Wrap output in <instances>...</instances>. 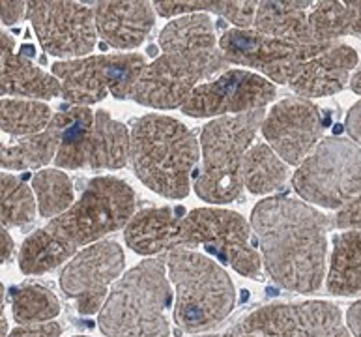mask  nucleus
<instances>
[{"label":"nucleus","mask_w":361,"mask_h":337,"mask_svg":"<svg viewBox=\"0 0 361 337\" xmlns=\"http://www.w3.org/2000/svg\"><path fill=\"white\" fill-rule=\"evenodd\" d=\"M8 333V321H6L4 311H2V317H0V337H6Z\"/></svg>","instance_id":"obj_42"},{"label":"nucleus","mask_w":361,"mask_h":337,"mask_svg":"<svg viewBox=\"0 0 361 337\" xmlns=\"http://www.w3.org/2000/svg\"><path fill=\"white\" fill-rule=\"evenodd\" d=\"M346 322H348V330L352 336L361 337V300L350 305V310L346 313Z\"/></svg>","instance_id":"obj_38"},{"label":"nucleus","mask_w":361,"mask_h":337,"mask_svg":"<svg viewBox=\"0 0 361 337\" xmlns=\"http://www.w3.org/2000/svg\"><path fill=\"white\" fill-rule=\"evenodd\" d=\"M260 130L286 165H302L322 139L326 120L311 99L286 98L271 107Z\"/></svg>","instance_id":"obj_16"},{"label":"nucleus","mask_w":361,"mask_h":337,"mask_svg":"<svg viewBox=\"0 0 361 337\" xmlns=\"http://www.w3.org/2000/svg\"><path fill=\"white\" fill-rule=\"evenodd\" d=\"M154 8L159 16H191V13H204L217 10V2H202V0H188V2H154Z\"/></svg>","instance_id":"obj_33"},{"label":"nucleus","mask_w":361,"mask_h":337,"mask_svg":"<svg viewBox=\"0 0 361 337\" xmlns=\"http://www.w3.org/2000/svg\"><path fill=\"white\" fill-rule=\"evenodd\" d=\"M199 141L188 125L165 114H146L131 128L130 161L137 178L167 199H183L199 165Z\"/></svg>","instance_id":"obj_2"},{"label":"nucleus","mask_w":361,"mask_h":337,"mask_svg":"<svg viewBox=\"0 0 361 337\" xmlns=\"http://www.w3.org/2000/svg\"><path fill=\"white\" fill-rule=\"evenodd\" d=\"M11 313L19 324H38L53 321L60 313L56 294L42 283H23L10 290Z\"/></svg>","instance_id":"obj_28"},{"label":"nucleus","mask_w":361,"mask_h":337,"mask_svg":"<svg viewBox=\"0 0 361 337\" xmlns=\"http://www.w3.org/2000/svg\"><path fill=\"white\" fill-rule=\"evenodd\" d=\"M303 201L341 208L361 195V147L345 137H326L292 176Z\"/></svg>","instance_id":"obj_7"},{"label":"nucleus","mask_w":361,"mask_h":337,"mask_svg":"<svg viewBox=\"0 0 361 337\" xmlns=\"http://www.w3.org/2000/svg\"><path fill=\"white\" fill-rule=\"evenodd\" d=\"M62 326L59 322H38V324H23L17 326L8 337H60Z\"/></svg>","instance_id":"obj_35"},{"label":"nucleus","mask_w":361,"mask_h":337,"mask_svg":"<svg viewBox=\"0 0 361 337\" xmlns=\"http://www.w3.org/2000/svg\"><path fill=\"white\" fill-rule=\"evenodd\" d=\"M357 66V53L345 44L334 45L300 68L288 87L298 98H326L341 92L350 82V73Z\"/></svg>","instance_id":"obj_17"},{"label":"nucleus","mask_w":361,"mask_h":337,"mask_svg":"<svg viewBox=\"0 0 361 337\" xmlns=\"http://www.w3.org/2000/svg\"><path fill=\"white\" fill-rule=\"evenodd\" d=\"M2 228L23 227L36 218V204L32 190L13 174L2 173Z\"/></svg>","instance_id":"obj_31"},{"label":"nucleus","mask_w":361,"mask_h":337,"mask_svg":"<svg viewBox=\"0 0 361 337\" xmlns=\"http://www.w3.org/2000/svg\"><path fill=\"white\" fill-rule=\"evenodd\" d=\"M27 19L45 53L64 60L85 59L99 38L94 10L79 2H28Z\"/></svg>","instance_id":"obj_12"},{"label":"nucleus","mask_w":361,"mask_h":337,"mask_svg":"<svg viewBox=\"0 0 361 337\" xmlns=\"http://www.w3.org/2000/svg\"><path fill=\"white\" fill-rule=\"evenodd\" d=\"M199 337H219V336H216V333H214V336H199Z\"/></svg>","instance_id":"obj_43"},{"label":"nucleus","mask_w":361,"mask_h":337,"mask_svg":"<svg viewBox=\"0 0 361 337\" xmlns=\"http://www.w3.org/2000/svg\"><path fill=\"white\" fill-rule=\"evenodd\" d=\"M313 2H260L255 30L271 38L294 42V44L311 45L307 28V8Z\"/></svg>","instance_id":"obj_22"},{"label":"nucleus","mask_w":361,"mask_h":337,"mask_svg":"<svg viewBox=\"0 0 361 337\" xmlns=\"http://www.w3.org/2000/svg\"><path fill=\"white\" fill-rule=\"evenodd\" d=\"M75 250L53 234L47 227L34 231L21 245L19 266L27 276H39L51 272L66 261H70Z\"/></svg>","instance_id":"obj_27"},{"label":"nucleus","mask_w":361,"mask_h":337,"mask_svg":"<svg viewBox=\"0 0 361 337\" xmlns=\"http://www.w3.org/2000/svg\"><path fill=\"white\" fill-rule=\"evenodd\" d=\"M183 218L185 212L180 207L142 208L124 228L126 244L145 257L182 250Z\"/></svg>","instance_id":"obj_18"},{"label":"nucleus","mask_w":361,"mask_h":337,"mask_svg":"<svg viewBox=\"0 0 361 337\" xmlns=\"http://www.w3.org/2000/svg\"><path fill=\"white\" fill-rule=\"evenodd\" d=\"M223 337H259V336H255V333H249V332H243L242 328L236 324V326L231 328V330H228V332H226Z\"/></svg>","instance_id":"obj_41"},{"label":"nucleus","mask_w":361,"mask_h":337,"mask_svg":"<svg viewBox=\"0 0 361 337\" xmlns=\"http://www.w3.org/2000/svg\"><path fill=\"white\" fill-rule=\"evenodd\" d=\"M32 188L42 218H59L75 202L70 176L60 168H42L34 174Z\"/></svg>","instance_id":"obj_30"},{"label":"nucleus","mask_w":361,"mask_h":337,"mask_svg":"<svg viewBox=\"0 0 361 337\" xmlns=\"http://www.w3.org/2000/svg\"><path fill=\"white\" fill-rule=\"evenodd\" d=\"M274 82L266 77L245 70H226L200 85L189 99L183 104L182 113L193 118L208 116H228V114H245L264 109L274 102Z\"/></svg>","instance_id":"obj_14"},{"label":"nucleus","mask_w":361,"mask_h":337,"mask_svg":"<svg viewBox=\"0 0 361 337\" xmlns=\"http://www.w3.org/2000/svg\"><path fill=\"white\" fill-rule=\"evenodd\" d=\"M264 116V109H260L221 116L202 128V167L195 180V191L202 201L223 204L242 195L243 159L259 128H262Z\"/></svg>","instance_id":"obj_5"},{"label":"nucleus","mask_w":361,"mask_h":337,"mask_svg":"<svg viewBox=\"0 0 361 337\" xmlns=\"http://www.w3.org/2000/svg\"><path fill=\"white\" fill-rule=\"evenodd\" d=\"M262 264L277 285L294 293H317L326 278L331 219L290 197H270L251 212Z\"/></svg>","instance_id":"obj_1"},{"label":"nucleus","mask_w":361,"mask_h":337,"mask_svg":"<svg viewBox=\"0 0 361 337\" xmlns=\"http://www.w3.org/2000/svg\"><path fill=\"white\" fill-rule=\"evenodd\" d=\"M311 45H335L345 36H361L360 2H318L307 16Z\"/></svg>","instance_id":"obj_21"},{"label":"nucleus","mask_w":361,"mask_h":337,"mask_svg":"<svg viewBox=\"0 0 361 337\" xmlns=\"http://www.w3.org/2000/svg\"><path fill=\"white\" fill-rule=\"evenodd\" d=\"M159 47L165 55L216 51V28L208 13H191L174 19L159 34Z\"/></svg>","instance_id":"obj_25"},{"label":"nucleus","mask_w":361,"mask_h":337,"mask_svg":"<svg viewBox=\"0 0 361 337\" xmlns=\"http://www.w3.org/2000/svg\"><path fill=\"white\" fill-rule=\"evenodd\" d=\"M75 337H88V336H75Z\"/></svg>","instance_id":"obj_44"},{"label":"nucleus","mask_w":361,"mask_h":337,"mask_svg":"<svg viewBox=\"0 0 361 337\" xmlns=\"http://www.w3.org/2000/svg\"><path fill=\"white\" fill-rule=\"evenodd\" d=\"M163 259L176 288V326L188 333L210 332L219 326L236 304L228 274L214 259L193 250L169 251Z\"/></svg>","instance_id":"obj_4"},{"label":"nucleus","mask_w":361,"mask_h":337,"mask_svg":"<svg viewBox=\"0 0 361 337\" xmlns=\"http://www.w3.org/2000/svg\"><path fill=\"white\" fill-rule=\"evenodd\" d=\"M62 142V118L54 114L47 130L36 135L23 137L13 145L2 147V168L6 171H30L54 161Z\"/></svg>","instance_id":"obj_23"},{"label":"nucleus","mask_w":361,"mask_h":337,"mask_svg":"<svg viewBox=\"0 0 361 337\" xmlns=\"http://www.w3.org/2000/svg\"><path fill=\"white\" fill-rule=\"evenodd\" d=\"M226 68L221 49L157 56L140 73L130 98L154 109H182L199 82L212 81Z\"/></svg>","instance_id":"obj_8"},{"label":"nucleus","mask_w":361,"mask_h":337,"mask_svg":"<svg viewBox=\"0 0 361 337\" xmlns=\"http://www.w3.org/2000/svg\"><path fill=\"white\" fill-rule=\"evenodd\" d=\"M94 17L99 38L114 49H135L154 27L150 2H96Z\"/></svg>","instance_id":"obj_19"},{"label":"nucleus","mask_w":361,"mask_h":337,"mask_svg":"<svg viewBox=\"0 0 361 337\" xmlns=\"http://www.w3.org/2000/svg\"><path fill=\"white\" fill-rule=\"evenodd\" d=\"M350 88H352V90H354V92L360 94V96H361V64H360V68H357V70H356V73L352 75Z\"/></svg>","instance_id":"obj_40"},{"label":"nucleus","mask_w":361,"mask_h":337,"mask_svg":"<svg viewBox=\"0 0 361 337\" xmlns=\"http://www.w3.org/2000/svg\"><path fill=\"white\" fill-rule=\"evenodd\" d=\"M124 250L114 240H102L79 251L60 274V287L75 300L81 315H94L107 302V287L124 270Z\"/></svg>","instance_id":"obj_15"},{"label":"nucleus","mask_w":361,"mask_h":337,"mask_svg":"<svg viewBox=\"0 0 361 337\" xmlns=\"http://www.w3.org/2000/svg\"><path fill=\"white\" fill-rule=\"evenodd\" d=\"M326 287L337 296L361 294V231L335 236Z\"/></svg>","instance_id":"obj_24"},{"label":"nucleus","mask_w":361,"mask_h":337,"mask_svg":"<svg viewBox=\"0 0 361 337\" xmlns=\"http://www.w3.org/2000/svg\"><path fill=\"white\" fill-rule=\"evenodd\" d=\"M137 195L128 182L116 176H97L70 210L45 227L73 247L102 242L103 236L126 228L135 216Z\"/></svg>","instance_id":"obj_6"},{"label":"nucleus","mask_w":361,"mask_h":337,"mask_svg":"<svg viewBox=\"0 0 361 337\" xmlns=\"http://www.w3.org/2000/svg\"><path fill=\"white\" fill-rule=\"evenodd\" d=\"M16 253V245L11 240L8 228L0 231V262H10L11 257Z\"/></svg>","instance_id":"obj_39"},{"label":"nucleus","mask_w":361,"mask_h":337,"mask_svg":"<svg viewBox=\"0 0 361 337\" xmlns=\"http://www.w3.org/2000/svg\"><path fill=\"white\" fill-rule=\"evenodd\" d=\"M202 245L249 279L262 276V257L251 244V227L242 214L225 208H195L182 221V250Z\"/></svg>","instance_id":"obj_10"},{"label":"nucleus","mask_w":361,"mask_h":337,"mask_svg":"<svg viewBox=\"0 0 361 337\" xmlns=\"http://www.w3.org/2000/svg\"><path fill=\"white\" fill-rule=\"evenodd\" d=\"M16 42L4 30L0 32V51H2V75H0V92L4 96L19 98L51 99L62 96V85L54 75L39 70L32 60L25 55L13 53Z\"/></svg>","instance_id":"obj_20"},{"label":"nucleus","mask_w":361,"mask_h":337,"mask_svg":"<svg viewBox=\"0 0 361 337\" xmlns=\"http://www.w3.org/2000/svg\"><path fill=\"white\" fill-rule=\"evenodd\" d=\"M288 176V167L270 145L259 142L249 148L242 167L243 185L255 195H266L281 190Z\"/></svg>","instance_id":"obj_26"},{"label":"nucleus","mask_w":361,"mask_h":337,"mask_svg":"<svg viewBox=\"0 0 361 337\" xmlns=\"http://www.w3.org/2000/svg\"><path fill=\"white\" fill-rule=\"evenodd\" d=\"M146 66L145 56L135 53L96 55L59 60L53 64V75L62 85V98L68 104L88 107L107 98V94L116 99L130 98Z\"/></svg>","instance_id":"obj_9"},{"label":"nucleus","mask_w":361,"mask_h":337,"mask_svg":"<svg viewBox=\"0 0 361 337\" xmlns=\"http://www.w3.org/2000/svg\"><path fill=\"white\" fill-rule=\"evenodd\" d=\"M345 125L352 141L361 147V102H357V104L348 111Z\"/></svg>","instance_id":"obj_37"},{"label":"nucleus","mask_w":361,"mask_h":337,"mask_svg":"<svg viewBox=\"0 0 361 337\" xmlns=\"http://www.w3.org/2000/svg\"><path fill=\"white\" fill-rule=\"evenodd\" d=\"M331 227L345 228V231H361V195L339 208V212L331 219Z\"/></svg>","instance_id":"obj_34"},{"label":"nucleus","mask_w":361,"mask_h":337,"mask_svg":"<svg viewBox=\"0 0 361 337\" xmlns=\"http://www.w3.org/2000/svg\"><path fill=\"white\" fill-rule=\"evenodd\" d=\"M260 2H217V16L225 17L231 23L236 25V28L242 30H251L255 25V17L259 10Z\"/></svg>","instance_id":"obj_32"},{"label":"nucleus","mask_w":361,"mask_h":337,"mask_svg":"<svg viewBox=\"0 0 361 337\" xmlns=\"http://www.w3.org/2000/svg\"><path fill=\"white\" fill-rule=\"evenodd\" d=\"M163 257L146 259L114 283L97 324L109 337H169L165 311L173 304Z\"/></svg>","instance_id":"obj_3"},{"label":"nucleus","mask_w":361,"mask_h":337,"mask_svg":"<svg viewBox=\"0 0 361 337\" xmlns=\"http://www.w3.org/2000/svg\"><path fill=\"white\" fill-rule=\"evenodd\" d=\"M238 326L259 337H352L339 307L324 300L264 305Z\"/></svg>","instance_id":"obj_13"},{"label":"nucleus","mask_w":361,"mask_h":337,"mask_svg":"<svg viewBox=\"0 0 361 337\" xmlns=\"http://www.w3.org/2000/svg\"><path fill=\"white\" fill-rule=\"evenodd\" d=\"M53 114L49 105L36 99L2 98L0 107V128L10 135L30 137L47 130Z\"/></svg>","instance_id":"obj_29"},{"label":"nucleus","mask_w":361,"mask_h":337,"mask_svg":"<svg viewBox=\"0 0 361 337\" xmlns=\"http://www.w3.org/2000/svg\"><path fill=\"white\" fill-rule=\"evenodd\" d=\"M27 4L28 2H21V0L0 2V16H2V23H4L6 27H11V25L21 21L23 17H27Z\"/></svg>","instance_id":"obj_36"},{"label":"nucleus","mask_w":361,"mask_h":337,"mask_svg":"<svg viewBox=\"0 0 361 337\" xmlns=\"http://www.w3.org/2000/svg\"><path fill=\"white\" fill-rule=\"evenodd\" d=\"M331 47L334 45L294 44L242 28H231L219 39V49L228 64L253 68L268 77V81L281 85H288L307 60Z\"/></svg>","instance_id":"obj_11"}]
</instances>
